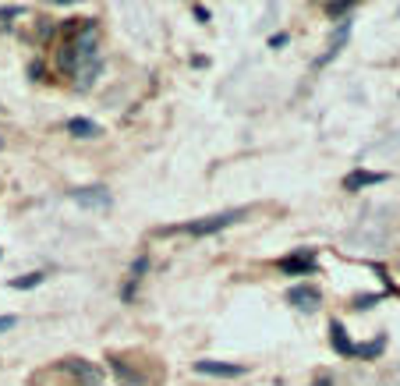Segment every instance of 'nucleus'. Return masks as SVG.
<instances>
[{"label":"nucleus","mask_w":400,"mask_h":386,"mask_svg":"<svg viewBox=\"0 0 400 386\" xmlns=\"http://www.w3.org/2000/svg\"><path fill=\"white\" fill-rule=\"evenodd\" d=\"M287 39H291L287 32H276V36L269 39V46H276V50H280V46H287Z\"/></svg>","instance_id":"a211bd4d"},{"label":"nucleus","mask_w":400,"mask_h":386,"mask_svg":"<svg viewBox=\"0 0 400 386\" xmlns=\"http://www.w3.org/2000/svg\"><path fill=\"white\" fill-rule=\"evenodd\" d=\"M276 269L287 273V277H305V273H315V269H319V262H315L312 248H298V252H291V255L276 259Z\"/></svg>","instance_id":"f03ea898"},{"label":"nucleus","mask_w":400,"mask_h":386,"mask_svg":"<svg viewBox=\"0 0 400 386\" xmlns=\"http://www.w3.org/2000/svg\"><path fill=\"white\" fill-rule=\"evenodd\" d=\"M383 181H386L383 171H351L344 178V188L348 192H362V188H372V185H383Z\"/></svg>","instance_id":"0eeeda50"},{"label":"nucleus","mask_w":400,"mask_h":386,"mask_svg":"<svg viewBox=\"0 0 400 386\" xmlns=\"http://www.w3.org/2000/svg\"><path fill=\"white\" fill-rule=\"evenodd\" d=\"M348 39H351V18H348V22H340V29L329 36V50H326L322 57L315 61V68H326L329 61H336V57H340V50L348 46Z\"/></svg>","instance_id":"423d86ee"},{"label":"nucleus","mask_w":400,"mask_h":386,"mask_svg":"<svg viewBox=\"0 0 400 386\" xmlns=\"http://www.w3.org/2000/svg\"><path fill=\"white\" fill-rule=\"evenodd\" d=\"M64 369H71L85 386H99V369H96V365H89V362H82V358H68Z\"/></svg>","instance_id":"1a4fd4ad"},{"label":"nucleus","mask_w":400,"mask_h":386,"mask_svg":"<svg viewBox=\"0 0 400 386\" xmlns=\"http://www.w3.org/2000/svg\"><path fill=\"white\" fill-rule=\"evenodd\" d=\"M379 298H383V294H362V298L355 301V308H372V305H376Z\"/></svg>","instance_id":"dca6fc26"},{"label":"nucleus","mask_w":400,"mask_h":386,"mask_svg":"<svg viewBox=\"0 0 400 386\" xmlns=\"http://www.w3.org/2000/svg\"><path fill=\"white\" fill-rule=\"evenodd\" d=\"M15 315H0V334H8V329H15Z\"/></svg>","instance_id":"f3484780"},{"label":"nucleus","mask_w":400,"mask_h":386,"mask_svg":"<svg viewBox=\"0 0 400 386\" xmlns=\"http://www.w3.org/2000/svg\"><path fill=\"white\" fill-rule=\"evenodd\" d=\"M287 301H291L294 308H301V312H315V308L322 305V294H319V287H312V284H298V287L287 291Z\"/></svg>","instance_id":"20e7f679"},{"label":"nucleus","mask_w":400,"mask_h":386,"mask_svg":"<svg viewBox=\"0 0 400 386\" xmlns=\"http://www.w3.org/2000/svg\"><path fill=\"white\" fill-rule=\"evenodd\" d=\"M192 15H195L199 22H209V11H206L202 4H192Z\"/></svg>","instance_id":"6ab92c4d"},{"label":"nucleus","mask_w":400,"mask_h":386,"mask_svg":"<svg viewBox=\"0 0 400 386\" xmlns=\"http://www.w3.org/2000/svg\"><path fill=\"white\" fill-rule=\"evenodd\" d=\"M195 372H199V376L234 379V376H245V365H238V362H209V358H202V362H195Z\"/></svg>","instance_id":"39448f33"},{"label":"nucleus","mask_w":400,"mask_h":386,"mask_svg":"<svg viewBox=\"0 0 400 386\" xmlns=\"http://www.w3.org/2000/svg\"><path fill=\"white\" fill-rule=\"evenodd\" d=\"M329 341H333V351L336 355H344V358L355 355V344H351V337H348V329H344V322H340V319L329 322Z\"/></svg>","instance_id":"6e6552de"},{"label":"nucleus","mask_w":400,"mask_h":386,"mask_svg":"<svg viewBox=\"0 0 400 386\" xmlns=\"http://www.w3.org/2000/svg\"><path fill=\"white\" fill-rule=\"evenodd\" d=\"M248 216V209H227V213H216V216H202V220H192V224L185 227H174V231H185L192 238H206V234H216V231H227L241 224V220Z\"/></svg>","instance_id":"f257e3e1"},{"label":"nucleus","mask_w":400,"mask_h":386,"mask_svg":"<svg viewBox=\"0 0 400 386\" xmlns=\"http://www.w3.org/2000/svg\"><path fill=\"white\" fill-rule=\"evenodd\" d=\"M68 135H75V138H96V135H103V128L96 121H89V117H71L68 121Z\"/></svg>","instance_id":"9d476101"},{"label":"nucleus","mask_w":400,"mask_h":386,"mask_svg":"<svg viewBox=\"0 0 400 386\" xmlns=\"http://www.w3.org/2000/svg\"><path fill=\"white\" fill-rule=\"evenodd\" d=\"M383 348H386V337H376V341H365V344H355V355H351V358H362V362H372V358H379V355H383Z\"/></svg>","instance_id":"9b49d317"},{"label":"nucleus","mask_w":400,"mask_h":386,"mask_svg":"<svg viewBox=\"0 0 400 386\" xmlns=\"http://www.w3.org/2000/svg\"><path fill=\"white\" fill-rule=\"evenodd\" d=\"M351 11H355V4H326L329 18H351Z\"/></svg>","instance_id":"2eb2a0df"},{"label":"nucleus","mask_w":400,"mask_h":386,"mask_svg":"<svg viewBox=\"0 0 400 386\" xmlns=\"http://www.w3.org/2000/svg\"><path fill=\"white\" fill-rule=\"evenodd\" d=\"M113 372H117V376H121V383H128V386H145V379H142V376H135V372H131L121 358H113Z\"/></svg>","instance_id":"4468645a"},{"label":"nucleus","mask_w":400,"mask_h":386,"mask_svg":"<svg viewBox=\"0 0 400 386\" xmlns=\"http://www.w3.org/2000/svg\"><path fill=\"white\" fill-rule=\"evenodd\" d=\"M71 202H78L82 209H110V192L103 185H89V188H75Z\"/></svg>","instance_id":"7ed1b4c3"},{"label":"nucleus","mask_w":400,"mask_h":386,"mask_svg":"<svg viewBox=\"0 0 400 386\" xmlns=\"http://www.w3.org/2000/svg\"><path fill=\"white\" fill-rule=\"evenodd\" d=\"M46 277H43V273H25V277H15L8 287H15V291H32V287H39Z\"/></svg>","instance_id":"ddd939ff"},{"label":"nucleus","mask_w":400,"mask_h":386,"mask_svg":"<svg viewBox=\"0 0 400 386\" xmlns=\"http://www.w3.org/2000/svg\"><path fill=\"white\" fill-rule=\"evenodd\" d=\"M312 386H333V383H329V379H319V383H312Z\"/></svg>","instance_id":"aec40b11"},{"label":"nucleus","mask_w":400,"mask_h":386,"mask_svg":"<svg viewBox=\"0 0 400 386\" xmlns=\"http://www.w3.org/2000/svg\"><path fill=\"white\" fill-rule=\"evenodd\" d=\"M149 269V259L145 255H138L135 259V266H131V277H128V287H124V301H131L135 298V287H138V280H142V273Z\"/></svg>","instance_id":"f8f14e48"}]
</instances>
